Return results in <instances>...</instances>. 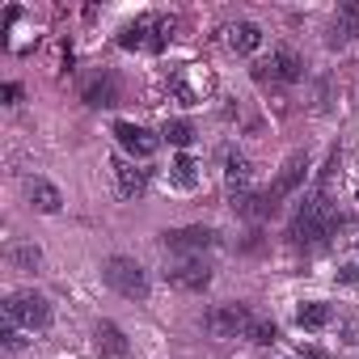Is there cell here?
Returning a JSON list of instances; mask_svg holds the SVG:
<instances>
[{"instance_id": "3957f363", "label": "cell", "mask_w": 359, "mask_h": 359, "mask_svg": "<svg viewBox=\"0 0 359 359\" xmlns=\"http://www.w3.org/2000/svg\"><path fill=\"white\" fill-rule=\"evenodd\" d=\"M102 275H106V283H110L118 296H127V300H144V296H148V275H144V266L131 262V258H110Z\"/></svg>"}, {"instance_id": "ffe728a7", "label": "cell", "mask_w": 359, "mask_h": 359, "mask_svg": "<svg viewBox=\"0 0 359 359\" xmlns=\"http://www.w3.org/2000/svg\"><path fill=\"white\" fill-rule=\"evenodd\" d=\"M245 338H250V342H258V346H271V342L279 338V325H275L271 317H258V313H254V317H250V325H245Z\"/></svg>"}, {"instance_id": "7402d4cb", "label": "cell", "mask_w": 359, "mask_h": 359, "mask_svg": "<svg viewBox=\"0 0 359 359\" xmlns=\"http://www.w3.org/2000/svg\"><path fill=\"white\" fill-rule=\"evenodd\" d=\"M118 47H123V51H135V47H144V30H140V22H131V26L118 34Z\"/></svg>"}, {"instance_id": "6da1fadb", "label": "cell", "mask_w": 359, "mask_h": 359, "mask_svg": "<svg viewBox=\"0 0 359 359\" xmlns=\"http://www.w3.org/2000/svg\"><path fill=\"white\" fill-rule=\"evenodd\" d=\"M338 212L325 203V195H313L300 212H296V220H292V229H287V237H292V245H321V241H330L334 233H338Z\"/></svg>"}, {"instance_id": "44dd1931", "label": "cell", "mask_w": 359, "mask_h": 359, "mask_svg": "<svg viewBox=\"0 0 359 359\" xmlns=\"http://www.w3.org/2000/svg\"><path fill=\"white\" fill-rule=\"evenodd\" d=\"M161 140H169V144H177V148H187V144L195 140V127H191L187 118H169V123L161 127Z\"/></svg>"}, {"instance_id": "603a6c76", "label": "cell", "mask_w": 359, "mask_h": 359, "mask_svg": "<svg viewBox=\"0 0 359 359\" xmlns=\"http://www.w3.org/2000/svg\"><path fill=\"white\" fill-rule=\"evenodd\" d=\"M39 258H43V254H39V245H18V250H13V262H18L22 271L39 266Z\"/></svg>"}, {"instance_id": "e0dca14e", "label": "cell", "mask_w": 359, "mask_h": 359, "mask_svg": "<svg viewBox=\"0 0 359 359\" xmlns=\"http://www.w3.org/2000/svg\"><path fill=\"white\" fill-rule=\"evenodd\" d=\"M330 317H334V313H330V304H321V300H309V304L296 309V325H300V330H325Z\"/></svg>"}, {"instance_id": "cb8c5ba5", "label": "cell", "mask_w": 359, "mask_h": 359, "mask_svg": "<svg viewBox=\"0 0 359 359\" xmlns=\"http://www.w3.org/2000/svg\"><path fill=\"white\" fill-rule=\"evenodd\" d=\"M0 338H5V346H9V351H18V346H22V334H18V325H13V321H5Z\"/></svg>"}, {"instance_id": "d4e9b609", "label": "cell", "mask_w": 359, "mask_h": 359, "mask_svg": "<svg viewBox=\"0 0 359 359\" xmlns=\"http://www.w3.org/2000/svg\"><path fill=\"white\" fill-rule=\"evenodd\" d=\"M22 97V85H5V102H18Z\"/></svg>"}, {"instance_id": "9c48e42d", "label": "cell", "mask_w": 359, "mask_h": 359, "mask_svg": "<svg viewBox=\"0 0 359 359\" xmlns=\"http://www.w3.org/2000/svg\"><path fill=\"white\" fill-rule=\"evenodd\" d=\"M140 30H144V51L161 55V51L169 47V39H173L177 22H173V18H165V13H148V18H140Z\"/></svg>"}, {"instance_id": "9a60e30c", "label": "cell", "mask_w": 359, "mask_h": 359, "mask_svg": "<svg viewBox=\"0 0 359 359\" xmlns=\"http://www.w3.org/2000/svg\"><path fill=\"white\" fill-rule=\"evenodd\" d=\"M81 97H85V106H114L118 102V85H114V76H93L81 89Z\"/></svg>"}, {"instance_id": "4fadbf2b", "label": "cell", "mask_w": 359, "mask_h": 359, "mask_svg": "<svg viewBox=\"0 0 359 359\" xmlns=\"http://www.w3.org/2000/svg\"><path fill=\"white\" fill-rule=\"evenodd\" d=\"M114 177H118V195H123V199H140L144 187H148V173H144L135 161H118V165H114Z\"/></svg>"}, {"instance_id": "5bb4252c", "label": "cell", "mask_w": 359, "mask_h": 359, "mask_svg": "<svg viewBox=\"0 0 359 359\" xmlns=\"http://www.w3.org/2000/svg\"><path fill=\"white\" fill-rule=\"evenodd\" d=\"M304 169H309V156H304V152H296V156H292V161L283 165V173L275 177V187H271V195H275V199L292 195V191H296V187L304 182Z\"/></svg>"}, {"instance_id": "8fae6325", "label": "cell", "mask_w": 359, "mask_h": 359, "mask_svg": "<svg viewBox=\"0 0 359 359\" xmlns=\"http://www.w3.org/2000/svg\"><path fill=\"white\" fill-rule=\"evenodd\" d=\"M212 241H216L212 229H169L165 233V250L173 254H195V250H208Z\"/></svg>"}, {"instance_id": "5b68a950", "label": "cell", "mask_w": 359, "mask_h": 359, "mask_svg": "<svg viewBox=\"0 0 359 359\" xmlns=\"http://www.w3.org/2000/svg\"><path fill=\"white\" fill-rule=\"evenodd\" d=\"M250 304H216L208 317H203V330L216 334V338H245V325H250Z\"/></svg>"}, {"instance_id": "30bf717a", "label": "cell", "mask_w": 359, "mask_h": 359, "mask_svg": "<svg viewBox=\"0 0 359 359\" xmlns=\"http://www.w3.org/2000/svg\"><path fill=\"white\" fill-rule=\"evenodd\" d=\"M93 346H97V359H127V355H131V342H127V334H123L114 321H102V325H97Z\"/></svg>"}, {"instance_id": "d6986e66", "label": "cell", "mask_w": 359, "mask_h": 359, "mask_svg": "<svg viewBox=\"0 0 359 359\" xmlns=\"http://www.w3.org/2000/svg\"><path fill=\"white\" fill-rule=\"evenodd\" d=\"M30 203H34L39 212H47V216H51V212H60V203H64V199H60V191H55L51 182L34 177V182H30Z\"/></svg>"}, {"instance_id": "ac0fdd59", "label": "cell", "mask_w": 359, "mask_h": 359, "mask_svg": "<svg viewBox=\"0 0 359 359\" xmlns=\"http://www.w3.org/2000/svg\"><path fill=\"white\" fill-rule=\"evenodd\" d=\"M169 182H173L177 191H195V182H199V165H195V156H177V161L169 165Z\"/></svg>"}, {"instance_id": "2e32d148", "label": "cell", "mask_w": 359, "mask_h": 359, "mask_svg": "<svg viewBox=\"0 0 359 359\" xmlns=\"http://www.w3.org/2000/svg\"><path fill=\"white\" fill-rule=\"evenodd\" d=\"M229 47H233L237 55H250V51L262 47V30H258L254 22H237V26L229 30Z\"/></svg>"}, {"instance_id": "52a82bcc", "label": "cell", "mask_w": 359, "mask_h": 359, "mask_svg": "<svg viewBox=\"0 0 359 359\" xmlns=\"http://www.w3.org/2000/svg\"><path fill=\"white\" fill-rule=\"evenodd\" d=\"M250 177H254L250 161H245L241 152H229V156H224V187H229L233 208H241V203L250 199Z\"/></svg>"}, {"instance_id": "7c38bea8", "label": "cell", "mask_w": 359, "mask_h": 359, "mask_svg": "<svg viewBox=\"0 0 359 359\" xmlns=\"http://www.w3.org/2000/svg\"><path fill=\"white\" fill-rule=\"evenodd\" d=\"M169 283L177 292H203L212 283V266L208 262H182V266H173L169 271Z\"/></svg>"}, {"instance_id": "8992f818", "label": "cell", "mask_w": 359, "mask_h": 359, "mask_svg": "<svg viewBox=\"0 0 359 359\" xmlns=\"http://www.w3.org/2000/svg\"><path fill=\"white\" fill-rule=\"evenodd\" d=\"M254 76H258V81H271V85H296V81L304 76V60H300L296 51H275L266 64L254 68Z\"/></svg>"}, {"instance_id": "ba28073f", "label": "cell", "mask_w": 359, "mask_h": 359, "mask_svg": "<svg viewBox=\"0 0 359 359\" xmlns=\"http://www.w3.org/2000/svg\"><path fill=\"white\" fill-rule=\"evenodd\" d=\"M114 135H118V144H123L131 156H140V161H148V156L161 148V135H152L148 127H135V123H114Z\"/></svg>"}, {"instance_id": "7a4b0ae2", "label": "cell", "mask_w": 359, "mask_h": 359, "mask_svg": "<svg viewBox=\"0 0 359 359\" xmlns=\"http://www.w3.org/2000/svg\"><path fill=\"white\" fill-rule=\"evenodd\" d=\"M5 321L26 325V330H47L51 325V304L39 292H18L5 300Z\"/></svg>"}, {"instance_id": "277c9868", "label": "cell", "mask_w": 359, "mask_h": 359, "mask_svg": "<svg viewBox=\"0 0 359 359\" xmlns=\"http://www.w3.org/2000/svg\"><path fill=\"white\" fill-rule=\"evenodd\" d=\"M212 72L208 68H199V64H187V68H177L173 76H169V93L182 102V106H199L208 93H212Z\"/></svg>"}]
</instances>
